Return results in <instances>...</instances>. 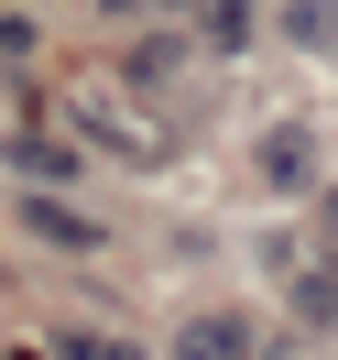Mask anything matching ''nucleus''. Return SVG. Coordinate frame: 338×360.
<instances>
[{
	"mask_svg": "<svg viewBox=\"0 0 338 360\" xmlns=\"http://www.w3.org/2000/svg\"><path fill=\"white\" fill-rule=\"evenodd\" d=\"M175 360H251V316H240V306H219V316H186Z\"/></svg>",
	"mask_w": 338,
	"mask_h": 360,
	"instance_id": "2",
	"label": "nucleus"
},
{
	"mask_svg": "<svg viewBox=\"0 0 338 360\" xmlns=\"http://www.w3.org/2000/svg\"><path fill=\"white\" fill-rule=\"evenodd\" d=\"M316 219H327V229H338V186H327V197H316Z\"/></svg>",
	"mask_w": 338,
	"mask_h": 360,
	"instance_id": "3",
	"label": "nucleus"
},
{
	"mask_svg": "<svg viewBox=\"0 0 338 360\" xmlns=\"http://www.w3.org/2000/svg\"><path fill=\"white\" fill-rule=\"evenodd\" d=\"M262 186H273V197H306V186H316V142L294 131V120L262 131Z\"/></svg>",
	"mask_w": 338,
	"mask_h": 360,
	"instance_id": "1",
	"label": "nucleus"
}]
</instances>
